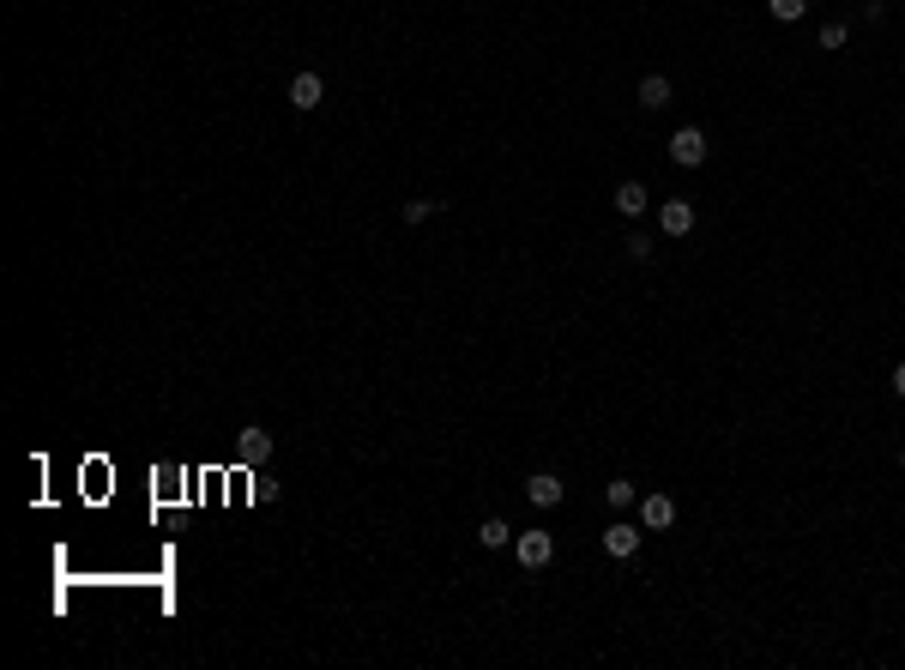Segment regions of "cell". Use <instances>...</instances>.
<instances>
[{"label": "cell", "mask_w": 905, "mask_h": 670, "mask_svg": "<svg viewBox=\"0 0 905 670\" xmlns=\"http://www.w3.org/2000/svg\"><path fill=\"white\" fill-rule=\"evenodd\" d=\"M266 459H272V435L260 423H248L241 429V466H266Z\"/></svg>", "instance_id": "obj_8"}, {"label": "cell", "mask_w": 905, "mask_h": 670, "mask_svg": "<svg viewBox=\"0 0 905 670\" xmlns=\"http://www.w3.org/2000/svg\"><path fill=\"white\" fill-rule=\"evenodd\" d=\"M766 13H773L779 24H797L809 13V0H766Z\"/></svg>", "instance_id": "obj_12"}, {"label": "cell", "mask_w": 905, "mask_h": 670, "mask_svg": "<svg viewBox=\"0 0 905 670\" xmlns=\"http://www.w3.org/2000/svg\"><path fill=\"white\" fill-rule=\"evenodd\" d=\"M658 223H664V236H688V230H694V205L688 200H664Z\"/></svg>", "instance_id": "obj_6"}, {"label": "cell", "mask_w": 905, "mask_h": 670, "mask_svg": "<svg viewBox=\"0 0 905 670\" xmlns=\"http://www.w3.org/2000/svg\"><path fill=\"white\" fill-rule=\"evenodd\" d=\"M640 526L646 531H670L676 526V502H670V495H640Z\"/></svg>", "instance_id": "obj_4"}, {"label": "cell", "mask_w": 905, "mask_h": 670, "mask_svg": "<svg viewBox=\"0 0 905 670\" xmlns=\"http://www.w3.org/2000/svg\"><path fill=\"white\" fill-rule=\"evenodd\" d=\"M893 393H900V399H905V363L893 368Z\"/></svg>", "instance_id": "obj_16"}, {"label": "cell", "mask_w": 905, "mask_h": 670, "mask_svg": "<svg viewBox=\"0 0 905 670\" xmlns=\"http://www.w3.org/2000/svg\"><path fill=\"white\" fill-rule=\"evenodd\" d=\"M664 103H670V79H664V73H646L640 79V109H664Z\"/></svg>", "instance_id": "obj_11"}, {"label": "cell", "mask_w": 905, "mask_h": 670, "mask_svg": "<svg viewBox=\"0 0 905 670\" xmlns=\"http://www.w3.org/2000/svg\"><path fill=\"white\" fill-rule=\"evenodd\" d=\"M845 37H851V31L833 19V24H821V37H815V42H821V49H845Z\"/></svg>", "instance_id": "obj_14"}, {"label": "cell", "mask_w": 905, "mask_h": 670, "mask_svg": "<svg viewBox=\"0 0 905 670\" xmlns=\"http://www.w3.org/2000/svg\"><path fill=\"white\" fill-rule=\"evenodd\" d=\"M549 556H556V538L549 531H520V568H549Z\"/></svg>", "instance_id": "obj_2"}, {"label": "cell", "mask_w": 905, "mask_h": 670, "mask_svg": "<svg viewBox=\"0 0 905 670\" xmlns=\"http://www.w3.org/2000/svg\"><path fill=\"white\" fill-rule=\"evenodd\" d=\"M525 495H531V508H562V477H556V471H538V477L525 484Z\"/></svg>", "instance_id": "obj_7"}, {"label": "cell", "mask_w": 905, "mask_h": 670, "mask_svg": "<svg viewBox=\"0 0 905 670\" xmlns=\"http://www.w3.org/2000/svg\"><path fill=\"white\" fill-rule=\"evenodd\" d=\"M321 103H326L321 73H296V79H290V109H321Z\"/></svg>", "instance_id": "obj_5"}, {"label": "cell", "mask_w": 905, "mask_h": 670, "mask_svg": "<svg viewBox=\"0 0 905 670\" xmlns=\"http://www.w3.org/2000/svg\"><path fill=\"white\" fill-rule=\"evenodd\" d=\"M422 218H435V200H411L404 205V223H422Z\"/></svg>", "instance_id": "obj_15"}, {"label": "cell", "mask_w": 905, "mask_h": 670, "mask_svg": "<svg viewBox=\"0 0 905 670\" xmlns=\"http://www.w3.org/2000/svg\"><path fill=\"white\" fill-rule=\"evenodd\" d=\"M603 502H610L616 513H622V508H634V484H622V477H616V484H603Z\"/></svg>", "instance_id": "obj_13"}, {"label": "cell", "mask_w": 905, "mask_h": 670, "mask_svg": "<svg viewBox=\"0 0 905 670\" xmlns=\"http://www.w3.org/2000/svg\"><path fill=\"white\" fill-rule=\"evenodd\" d=\"M640 531H646V526H628V520H616V526L603 531V556H616V562H628V556L640 549Z\"/></svg>", "instance_id": "obj_3"}, {"label": "cell", "mask_w": 905, "mask_h": 670, "mask_svg": "<svg viewBox=\"0 0 905 670\" xmlns=\"http://www.w3.org/2000/svg\"><path fill=\"white\" fill-rule=\"evenodd\" d=\"M646 205H652V200H646V182H622V187H616V212H622V218H640Z\"/></svg>", "instance_id": "obj_10"}, {"label": "cell", "mask_w": 905, "mask_h": 670, "mask_svg": "<svg viewBox=\"0 0 905 670\" xmlns=\"http://www.w3.org/2000/svg\"><path fill=\"white\" fill-rule=\"evenodd\" d=\"M477 544L483 549H507V544H513V526H507L502 513H489V520L477 526Z\"/></svg>", "instance_id": "obj_9"}, {"label": "cell", "mask_w": 905, "mask_h": 670, "mask_svg": "<svg viewBox=\"0 0 905 670\" xmlns=\"http://www.w3.org/2000/svg\"><path fill=\"white\" fill-rule=\"evenodd\" d=\"M670 158L683 163V169H701L706 163V133L701 127H676V133H670Z\"/></svg>", "instance_id": "obj_1"}]
</instances>
